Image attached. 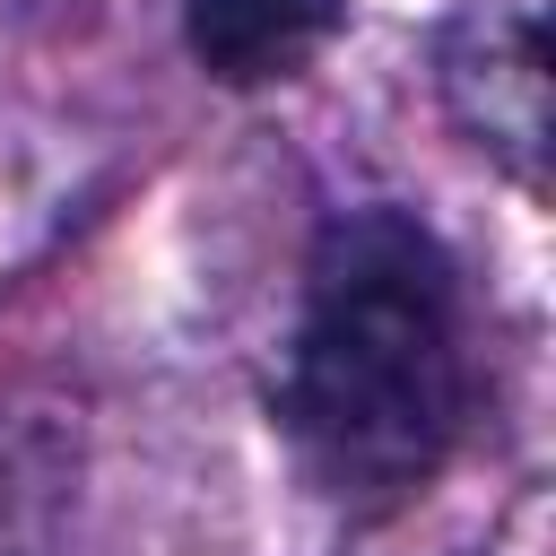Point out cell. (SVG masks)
<instances>
[{"mask_svg":"<svg viewBox=\"0 0 556 556\" xmlns=\"http://www.w3.org/2000/svg\"><path fill=\"white\" fill-rule=\"evenodd\" d=\"M469 417V330L443 243L400 208H339L278 356V434L339 513L408 504Z\"/></svg>","mask_w":556,"mask_h":556,"instance_id":"obj_1","label":"cell"},{"mask_svg":"<svg viewBox=\"0 0 556 556\" xmlns=\"http://www.w3.org/2000/svg\"><path fill=\"white\" fill-rule=\"evenodd\" d=\"M452 122L521 182L547 165V0H460L443 26Z\"/></svg>","mask_w":556,"mask_h":556,"instance_id":"obj_2","label":"cell"},{"mask_svg":"<svg viewBox=\"0 0 556 556\" xmlns=\"http://www.w3.org/2000/svg\"><path fill=\"white\" fill-rule=\"evenodd\" d=\"M348 0H182L191 61L226 87H278L321 61Z\"/></svg>","mask_w":556,"mask_h":556,"instance_id":"obj_3","label":"cell"}]
</instances>
